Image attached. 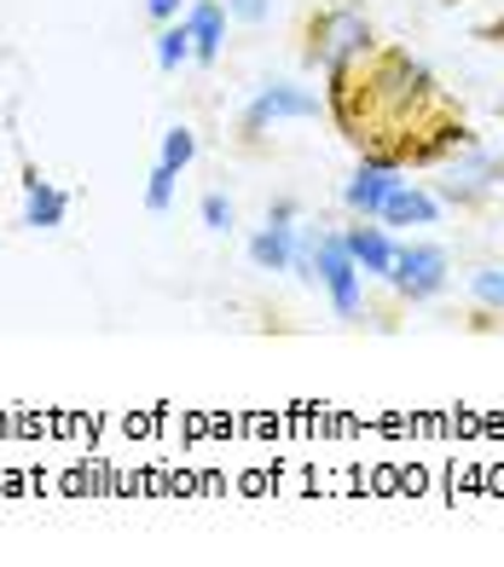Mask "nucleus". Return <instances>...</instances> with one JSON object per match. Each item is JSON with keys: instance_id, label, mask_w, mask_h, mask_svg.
Here are the masks:
<instances>
[{"instance_id": "1", "label": "nucleus", "mask_w": 504, "mask_h": 567, "mask_svg": "<svg viewBox=\"0 0 504 567\" xmlns=\"http://www.w3.org/2000/svg\"><path fill=\"white\" fill-rule=\"evenodd\" d=\"M377 53V30H371V12L360 0H331L308 18L301 30V64L331 75V70H354Z\"/></svg>"}, {"instance_id": "2", "label": "nucleus", "mask_w": 504, "mask_h": 567, "mask_svg": "<svg viewBox=\"0 0 504 567\" xmlns=\"http://www.w3.org/2000/svg\"><path fill=\"white\" fill-rule=\"evenodd\" d=\"M498 192H504V157L487 151L482 140H470V145L452 151V157L435 163V197L446 209H482Z\"/></svg>"}, {"instance_id": "3", "label": "nucleus", "mask_w": 504, "mask_h": 567, "mask_svg": "<svg viewBox=\"0 0 504 567\" xmlns=\"http://www.w3.org/2000/svg\"><path fill=\"white\" fill-rule=\"evenodd\" d=\"M313 116H325V93L319 87H301V82H290V75H279V82H256L249 99H244V111H238V140L256 145V140L272 134V127L313 122Z\"/></svg>"}, {"instance_id": "4", "label": "nucleus", "mask_w": 504, "mask_h": 567, "mask_svg": "<svg viewBox=\"0 0 504 567\" xmlns=\"http://www.w3.org/2000/svg\"><path fill=\"white\" fill-rule=\"evenodd\" d=\"M400 307H430L452 290V249L435 238H407L394 249V272L383 278Z\"/></svg>"}, {"instance_id": "5", "label": "nucleus", "mask_w": 504, "mask_h": 567, "mask_svg": "<svg viewBox=\"0 0 504 567\" xmlns=\"http://www.w3.org/2000/svg\"><path fill=\"white\" fill-rule=\"evenodd\" d=\"M366 272L354 267V255L342 244V226H319V290L331 301V313L342 324H360L366 319Z\"/></svg>"}, {"instance_id": "6", "label": "nucleus", "mask_w": 504, "mask_h": 567, "mask_svg": "<svg viewBox=\"0 0 504 567\" xmlns=\"http://www.w3.org/2000/svg\"><path fill=\"white\" fill-rule=\"evenodd\" d=\"M400 179H407V151H366L342 179V209L354 220H377Z\"/></svg>"}, {"instance_id": "7", "label": "nucleus", "mask_w": 504, "mask_h": 567, "mask_svg": "<svg viewBox=\"0 0 504 567\" xmlns=\"http://www.w3.org/2000/svg\"><path fill=\"white\" fill-rule=\"evenodd\" d=\"M366 99H389L394 111H423L435 105V75L412 53H383L366 75Z\"/></svg>"}, {"instance_id": "8", "label": "nucleus", "mask_w": 504, "mask_h": 567, "mask_svg": "<svg viewBox=\"0 0 504 567\" xmlns=\"http://www.w3.org/2000/svg\"><path fill=\"white\" fill-rule=\"evenodd\" d=\"M342 244H348V255H354V267L371 278V284H383L389 272H394V249H400V238L383 226V220H354L348 215V226H342Z\"/></svg>"}, {"instance_id": "9", "label": "nucleus", "mask_w": 504, "mask_h": 567, "mask_svg": "<svg viewBox=\"0 0 504 567\" xmlns=\"http://www.w3.org/2000/svg\"><path fill=\"white\" fill-rule=\"evenodd\" d=\"M441 215H446V203L435 197V186L400 179L394 197L383 203V215H377V220H383V226L394 231V238H400V231H418V226H441Z\"/></svg>"}, {"instance_id": "10", "label": "nucleus", "mask_w": 504, "mask_h": 567, "mask_svg": "<svg viewBox=\"0 0 504 567\" xmlns=\"http://www.w3.org/2000/svg\"><path fill=\"white\" fill-rule=\"evenodd\" d=\"M70 215V192L53 186L41 168H23V226L30 231H59Z\"/></svg>"}, {"instance_id": "11", "label": "nucleus", "mask_w": 504, "mask_h": 567, "mask_svg": "<svg viewBox=\"0 0 504 567\" xmlns=\"http://www.w3.org/2000/svg\"><path fill=\"white\" fill-rule=\"evenodd\" d=\"M186 30H192V47H197V64H220L226 30H233L226 0H192V7H186Z\"/></svg>"}, {"instance_id": "12", "label": "nucleus", "mask_w": 504, "mask_h": 567, "mask_svg": "<svg viewBox=\"0 0 504 567\" xmlns=\"http://www.w3.org/2000/svg\"><path fill=\"white\" fill-rule=\"evenodd\" d=\"M296 231L301 226H279V220H261L249 231V267L256 272H290V255H296Z\"/></svg>"}, {"instance_id": "13", "label": "nucleus", "mask_w": 504, "mask_h": 567, "mask_svg": "<svg viewBox=\"0 0 504 567\" xmlns=\"http://www.w3.org/2000/svg\"><path fill=\"white\" fill-rule=\"evenodd\" d=\"M151 59H157V70H163V75H181L186 64H197V47H192L186 18L157 23V41H151Z\"/></svg>"}, {"instance_id": "14", "label": "nucleus", "mask_w": 504, "mask_h": 567, "mask_svg": "<svg viewBox=\"0 0 504 567\" xmlns=\"http://www.w3.org/2000/svg\"><path fill=\"white\" fill-rule=\"evenodd\" d=\"M470 301L482 307V313H498L504 319V261H482L470 272Z\"/></svg>"}, {"instance_id": "15", "label": "nucleus", "mask_w": 504, "mask_h": 567, "mask_svg": "<svg viewBox=\"0 0 504 567\" xmlns=\"http://www.w3.org/2000/svg\"><path fill=\"white\" fill-rule=\"evenodd\" d=\"M290 278H296V284H308V290H319V226H313V220H301V231H296Z\"/></svg>"}, {"instance_id": "16", "label": "nucleus", "mask_w": 504, "mask_h": 567, "mask_svg": "<svg viewBox=\"0 0 504 567\" xmlns=\"http://www.w3.org/2000/svg\"><path fill=\"white\" fill-rule=\"evenodd\" d=\"M157 163H168L174 174H186V168L197 163V134H192L186 122L163 127V140H157Z\"/></svg>"}, {"instance_id": "17", "label": "nucleus", "mask_w": 504, "mask_h": 567, "mask_svg": "<svg viewBox=\"0 0 504 567\" xmlns=\"http://www.w3.org/2000/svg\"><path fill=\"white\" fill-rule=\"evenodd\" d=\"M197 220H204L215 238H233V231H238V203L226 197V192H204V203H197Z\"/></svg>"}, {"instance_id": "18", "label": "nucleus", "mask_w": 504, "mask_h": 567, "mask_svg": "<svg viewBox=\"0 0 504 567\" xmlns=\"http://www.w3.org/2000/svg\"><path fill=\"white\" fill-rule=\"evenodd\" d=\"M174 192H181V174H174L168 163H157V168L145 174V209L151 215H168L174 209Z\"/></svg>"}, {"instance_id": "19", "label": "nucleus", "mask_w": 504, "mask_h": 567, "mask_svg": "<svg viewBox=\"0 0 504 567\" xmlns=\"http://www.w3.org/2000/svg\"><path fill=\"white\" fill-rule=\"evenodd\" d=\"M226 18H233V23H249V30H256V23L272 18V0H226Z\"/></svg>"}, {"instance_id": "20", "label": "nucleus", "mask_w": 504, "mask_h": 567, "mask_svg": "<svg viewBox=\"0 0 504 567\" xmlns=\"http://www.w3.org/2000/svg\"><path fill=\"white\" fill-rule=\"evenodd\" d=\"M186 7H192V0H145L151 23H174V18H186Z\"/></svg>"}, {"instance_id": "21", "label": "nucleus", "mask_w": 504, "mask_h": 567, "mask_svg": "<svg viewBox=\"0 0 504 567\" xmlns=\"http://www.w3.org/2000/svg\"><path fill=\"white\" fill-rule=\"evenodd\" d=\"M267 220H279V226H301V203H296V197H272V203H267Z\"/></svg>"}, {"instance_id": "22", "label": "nucleus", "mask_w": 504, "mask_h": 567, "mask_svg": "<svg viewBox=\"0 0 504 567\" xmlns=\"http://www.w3.org/2000/svg\"><path fill=\"white\" fill-rule=\"evenodd\" d=\"M498 226H504V203H498Z\"/></svg>"}]
</instances>
